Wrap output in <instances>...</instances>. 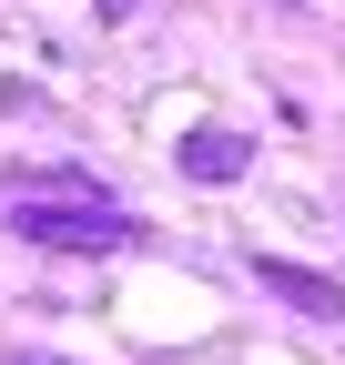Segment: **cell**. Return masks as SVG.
I'll return each mask as SVG.
<instances>
[{
  "mask_svg": "<svg viewBox=\"0 0 345 365\" xmlns=\"http://www.w3.org/2000/svg\"><path fill=\"white\" fill-rule=\"evenodd\" d=\"M11 234L61 244V254H122V244H143V223L122 203H102V193H21L11 182Z\"/></svg>",
  "mask_w": 345,
  "mask_h": 365,
  "instance_id": "6da1fadb",
  "label": "cell"
},
{
  "mask_svg": "<svg viewBox=\"0 0 345 365\" xmlns=\"http://www.w3.org/2000/svg\"><path fill=\"white\" fill-rule=\"evenodd\" d=\"M254 284H264L274 304H294V314H345V284H335V274H315V264H284V254H254Z\"/></svg>",
  "mask_w": 345,
  "mask_h": 365,
  "instance_id": "7a4b0ae2",
  "label": "cell"
},
{
  "mask_svg": "<svg viewBox=\"0 0 345 365\" xmlns=\"http://www.w3.org/2000/svg\"><path fill=\"white\" fill-rule=\"evenodd\" d=\"M244 163H254L244 132H183V173L193 182H244Z\"/></svg>",
  "mask_w": 345,
  "mask_h": 365,
  "instance_id": "3957f363",
  "label": "cell"
},
{
  "mask_svg": "<svg viewBox=\"0 0 345 365\" xmlns=\"http://www.w3.org/2000/svg\"><path fill=\"white\" fill-rule=\"evenodd\" d=\"M122 11H133V0H102V21H122Z\"/></svg>",
  "mask_w": 345,
  "mask_h": 365,
  "instance_id": "277c9868",
  "label": "cell"
},
{
  "mask_svg": "<svg viewBox=\"0 0 345 365\" xmlns=\"http://www.w3.org/2000/svg\"><path fill=\"white\" fill-rule=\"evenodd\" d=\"M31 365H41V355H31Z\"/></svg>",
  "mask_w": 345,
  "mask_h": 365,
  "instance_id": "5b68a950",
  "label": "cell"
}]
</instances>
